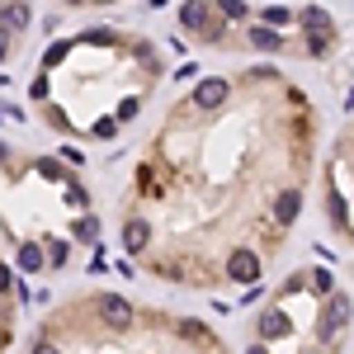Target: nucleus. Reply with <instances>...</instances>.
<instances>
[{
    "mask_svg": "<svg viewBox=\"0 0 354 354\" xmlns=\"http://www.w3.org/2000/svg\"><path fill=\"white\" fill-rule=\"evenodd\" d=\"M317 170V109L279 66L194 81L142 147L118 245L156 283L255 288L283 255Z\"/></svg>",
    "mask_w": 354,
    "mask_h": 354,
    "instance_id": "obj_1",
    "label": "nucleus"
},
{
    "mask_svg": "<svg viewBox=\"0 0 354 354\" xmlns=\"http://www.w3.org/2000/svg\"><path fill=\"white\" fill-rule=\"evenodd\" d=\"M165 81V53L133 28H76L38 57L33 113L71 142H113L137 123Z\"/></svg>",
    "mask_w": 354,
    "mask_h": 354,
    "instance_id": "obj_2",
    "label": "nucleus"
},
{
    "mask_svg": "<svg viewBox=\"0 0 354 354\" xmlns=\"http://www.w3.org/2000/svg\"><path fill=\"white\" fill-rule=\"evenodd\" d=\"M0 245L5 270L33 279L62 274L85 250H100V208L81 170L43 151H10L0 189Z\"/></svg>",
    "mask_w": 354,
    "mask_h": 354,
    "instance_id": "obj_3",
    "label": "nucleus"
},
{
    "mask_svg": "<svg viewBox=\"0 0 354 354\" xmlns=\"http://www.w3.org/2000/svg\"><path fill=\"white\" fill-rule=\"evenodd\" d=\"M28 354H232L198 317L147 307L109 288L62 298L38 322Z\"/></svg>",
    "mask_w": 354,
    "mask_h": 354,
    "instance_id": "obj_4",
    "label": "nucleus"
},
{
    "mask_svg": "<svg viewBox=\"0 0 354 354\" xmlns=\"http://www.w3.org/2000/svg\"><path fill=\"white\" fill-rule=\"evenodd\" d=\"M180 28L213 53H260L326 62L340 53V24L322 5H250V0H185Z\"/></svg>",
    "mask_w": 354,
    "mask_h": 354,
    "instance_id": "obj_5",
    "label": "nucleus"
},
{
    "mask_svg": "<svg viewBox=\"0 0 354 354\" xmlns=\"http://www.w3.org/2000/svg\"><path fill=\"white\" fill-rule=\"evenodd\" d=\"M350 326V288L326 265H298L255 312L245 354H345Z\"/></svg>",
    "mask_w": 354,
    "mask_h": 354,
    "instance_id": "obj_6",
    "label": "nucleus"
},
{
    "mask_svg": "<svg viewBox=\"0 0 354 354\" xmlns=\"http://www.w3.org/2000/svg\"><path fill=\"white\" fill-rule=\"evenodd\" d=\"M322 208L335 241L354 245V118L335 133L322 161Z\"/></svg>",
    "mask_w": 354,
    "mask_h": 354,
    "instance_id": "obj_7",
    "label": "nucleus"
},
{
    "mask_svg": "<svg viewBox=\"0 0 354 354\" xmlns=\"http://www.w3.org/2000/svg\"><path fill=\"white\" fill-rule=\"evenodd\" d=\"M24 24H28V5L24 0H5V57L15 53V38L24 33Z\"/></svg>",
    "mask_w": 354,
    "mask_h": 354,
    "instance_id": "obj_8",
    "label": "nucleus"
},
{
    "mask_svg": "<svg viewBox=\"0 0 354 354\" xmlns=\"http://www.w3.org/2000/svg\"><path fill=\"white\" fill-rule=\"evenodd\" d=\"M62 5H71V10H100V5H118V0H62Z\"/></svg>",
    "mask_w": 354,
    "mask_h": 354,
    "instance_id": "obj_9",
    "label": "nucleus"
}]
</instances>
